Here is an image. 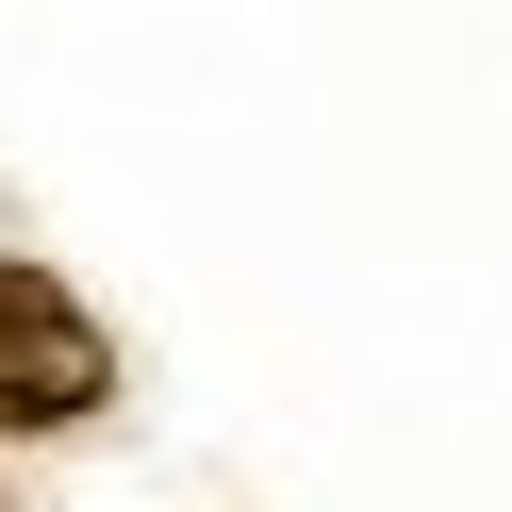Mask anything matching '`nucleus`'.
I'll list each match as a JSON object with an SVG mask.
<instances>
[{
  "mask_svg": "<svg viewBox=\"0 0 512 512\" xmlns=\"http://www.w3.org/2000/svg\"><path fill=\"white\" fill-rule=\"evenodd\" d=\"M100 397H116L100 314H83L50 265H0V430H83Z\"/></svg>",
  "mask_w": 512,
  "mask_h": 512,
  "instance_id": "obj_1",
  "label": "nucleus"
}]
</instances>
